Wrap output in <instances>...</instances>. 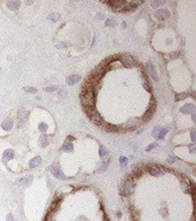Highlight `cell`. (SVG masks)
Listing matches in <instances>:
<instances>
[{
  "mask_svg": "<svg viewBox=\"0 0 196 221\" xmlns=\"http://www.w3.org/2000/svg\"><path fill=\"white\" fill-rule=\"evenodd\" d=\"M167 133H169V129H167V128L161 129V130H159V133L157 134V138H158V139H163V138H164V136L167 134Z\"/></svg>",
  "mask_w": 196,
  "mask_h": 221,
  "instance_id": "obj_15",
  "label": "cell"
},
{
  "mask_svg": "<svg viewBox=\"0 0 196 221\" xmlns=\"http://www.w3.org/2000/svg\"><path fill=\"white\" fill-rule=\"evenodd\" d=\"M107 167H108V166H107V162H104L102 165H100V167L96 169L95 172H96V173H102L104 170H107Z\"/></svg>",
  "mask_w": 196,
  "mask_h": 221,
  "instance_id": "obj_20",
  "label": "cell"
},
{
  "mask_svg": "<svg viewBox=\"0 0 196 221\" xmlns=\"http://www.w3.org/2000/svg\"><path fill=\"white\" fill-rule=\"evenodd\" d=\"M17 116H19V120H20L21 123H22V122H25V121H27V119H28V112H27L24 108H22V109H20V111H19V114H17Z\"/></svg>",
  "mask_w": 196,
  "mask_h": 221,
  "instance_id": "obj_12",
  "label": "cell"
},
{
  "mask_svg": "<svg viewBox=\"0 0 196 221\" xmlns=\"http://www.w3.org/2000/svg\"><path fill=\"white\" fill-rule=\"evenodd\" d=\"M148 172H149V173H150V175H153V176H159V175H162V174H163L162 169L159 168V167H157V166H149Z\"/></svg>",
  "mask_w": 196,
  "mask_h": 221,
  "instance_id": "obj_6",
  "label": "cell"
},
{
  "mask_svg": "<svg viewBox=\"0 0 196 221\" xmlns=\"http://www.w3.org/2000/svg\"><path fill=\"white\" fill-rule=\"evenodd\" d=\"M190 135H192V139H193V141H195V131H194V130L190 133Z\"/></svg>",
  "mask_w": 196,
  "mask_h": 221,
  "instance_id": "obj_34",
  "label": "cell"
},
{
  "mask_svg": "<svg viewBox=\"0 0 196 221\" xmlns=\"http://www.w3.org/2000/svg\"><path fill=\"white\" fill-rule=\"evenodd\" d=\"M194 111H195V108L192 104H187L181 108V112L185 114H194Z\"/></svg>",
  "mask_w": 196,
  "mask_h": 221,
  "instance_id": "obj_11",
  "label": "cell"
},
{
  "mask_svg": "<svg viewBox=\"0 0 196 221\" xmlns=\"http://www.w3.org/2000/svg\"><path fill=\"white\" fill-rule=\"evenodd\" d=\"M39 144H40V146L45 147L47 144H48V139H47V137L46 136H41L40 138H39Z\"/></svg>",
  "mask_w": 196,
  "mask_h": 221,
  "instance_id": "obj_17",
  "label": "cell"
},
{
  "mask_svg": "<svg viewBox=\"0 0 196 221\" xmlns=\"http://www.w3.org/2000/svg\"><path fill=\"white\" fill-rule=\"evenodd\" d=\"M59 88L56 86V85H54V86H47V88H45V91H47V92H53V91H56Z\"/></svg>",
  "mask_w": 196,
  "mask_h": 221,
  "instance_id": "obj_23",
  "label": "cell"
},
{
  "mask_svg": "<svg viewBox=\"0 0 196 221\" xmlns=\"http://www.w3.org/2000/svg\"><path fill=\"white\" fill-rule=\"evenodd\" d=\"M14 151L13 150H6V151H4V153H2V160L5 161V162H7V161H9V160H11V159L14 158Z\"/></svg>",
  "mask_w": 196,
  "mask_h": 221,
  "instance_id": "obj_7",
  "label": "cell"
},
{
  "mask_svg": "<svg viewBox=\"0 0 196 221\" xmlns=\"http://www.w3.org/2000/svg\"><path fill=\"white\" fill-rule=\"evenodd\" d=\"M39 130H41V131H46V130H47V125L44 123V122H41L40 125H39Z\"/></svg>",
  "mask_w": 196,
  "mask_h": 221,
  "instance_id": "obj_27",
  "label": "cell"
},
{
  "mask_svg": "<svg viewBox=\"0 0 196 221\" xmlns=\"http://www.w3.org/2000/svg\"><path fill=\"white\" fill-rule=\"evenodd\" d=\"M134 191V182L131 179H127L122 185V195L124 196H130Z\"/></svg>",
  "mask_w": 196,
  "mask_h": 221,
  "instance_id": "obj_1",
  "label": "cell"
},
{
  "mask_svg": "<svg viewBox=\"0 0 196 221\" xmlns=\"http://www.w3.org/2000/svg\"><path fill=\"white\" fill-rule=\"evenodd\" d=\"M107 154H108L107 150H106V149H104L103 146L100 147V156H101V158H104V157H107Z\"/></svg>",
  "mask_w": 196,
  "mask_h": 221,
  "instance_id": "obj_22",
  "label": "cell"
},
{
  "mask_svg": "<svg viewBox=\"0 0 196 221\" xmlns=\"http://www.w3.org/2000/svg\"><path fill=\"white\" fill-rule=\"evenodd\" d=\"M106 25L107 27H115V25H117V21L113 20V19H108L106 21Z\"/></svg>",
  "mask_w": 196,
  "mask_h": 221,
  "instance_id": "obj_19",
  "label": "cell"
},
{
  "mask_svg": "<svg viewBox=\"0 0 196 221\" xmlns=\"http://www.w3.org/2000/svg\"><path fill=\"white\" fill-rule=\"evenodd\" d=\"M50 19H51L52 21L55 22V21H57V20L60 19V15H59V14H56V13H54V14H51V15H50Z\"/></svg>",
  "mask_w": 196,
  "mask_h": 221,
  "instance_id": "obj_24",
  "label": "cell"
},
{
  "mask_svg": "<svg viewBox=\"0 0 196 221\" xmlns=\"http://www.w3.org/2000/svg\"><path fill=\"white\" fill-rule=\"evenodd\" d=\"M63 151H65V152H70V151H72V144L70 142L64 143V145H63Z\"/></svg>",
  "mask_w": 196,
  "mask_h": 221,
  "instance_id": "obj_18",
  "label": "cell"
},
{
  "mask_svg": "<svg viewBox=\"0 0 196 221\" xmlns=\"http://www.w3.org/2000/svg\"><path fill=\"white\" fill-rule=\"evenodd\" d=\"M159 130H161V128H155V130H154V133H153V136H157V134L159 133Z\"/></svg>",
  "mask_w": 196,
  "mask_h": 221,
  "instance_id": "obj_32",
  "label": "cell"
},
{
  "mask_svg": "<svg viewBox=\"0 0 196 221\" xmlns=\"http://www.w3.org/2000/svg\"><path fill=\"white\" fill-rule=\"evenodd\" d=\"M51 172L57 178V179H61V180H64L65 179V176H64V174L61 172V169L59 168L57 166H52L51 167Z\"/></svg>",
  "mask_w": 196,
  "mask_h": 221,
  "instance_id": "obj_5",
  "label": "cell"
},
{
  "mask_svg": "<svg viewBox=\"0 0 196 221\" xmlns=\"http://www.w3.org/2000/svg\"><path fill=\"white\" fill-rule=\"evenodd\" d=\"M32 180H33V178L31 176V175H28V176H24V178H22V179L19 180V184L20 185H29L31 182H32Z\"/></svg>",
  "mask_w": 196,
  "mask_h": 221,
  "instance_id": "obj_10",
  "label": "cell"
},
{
  "mask_svg": "<svg viewBox=\"0 0 196 221\" xmlns=\"http://www.w3.org/2000/svg\"><path fill=\"white\" fill-rule=\"evenodd\" d=\"M24 91L28 92V93H36V92H37V89L31 88V86H25V88H24Z\"/></svg>",
  "mask_w": 196,
  "mask_h": 221,
  "instance_id": "obj_21",
  "label": "cell"
},
{
  "mask_svg": "<svg viewBox=\"0 0 196 221\" xmlns=\"http://www.w3.org/2000/svg\"><path fill=\"white\" fill-rule=\"evenodd\" d=\"M6 6H7V8L10 9V11H17L21 6V1L10 0V1H7V2H6Z\"/></svg>",
  "mask_w": 196,
  "mask_h": 221,
  "instance_id": "obj_4",
  "label": "cell"
},
{
  "mask_svg": "<svg viewBox=\"0 0 196 221\" xmlns=\"http://www.w3.org/2000/svg\"><path fill=\"white\" fill-rule=\"evenodd\" d=\"M13 125H14V122H13L11 119H6V120H4V122L1 123V128H2L4 130H6V131H9L10 129L13 128Z\"/></svg>",
  "mask_w": 196,
  "mask_h": 221,
  "instance_id": "obj_8",
  "label": "cell"
},
{
  "mask_svg": "<svg viewBox=\"0 0 196 221\" xmlns=\"http://www.w3.org/2000/svg\"><path fill=\"white\" fill-rule=\"evenodd\" d=\"M121 61H122V63H123L125 67H127V68H131V67H133L134 64H135L134 59L132 57H130V55H123L122 59H121Z\"/></svg>",
  "mask_w": 196,
  "mask_h": 221,
  "instance_id": "obj_2",
  "label": "cell"
},
{
  "mask_svg": "<svg viewBox=\"0 0 196 221\" xmlns=\"http://www.w3.org/2000/svg\"><path fill=\"white\" fill-rule=\"evenodd\" d=\"M148 69H149V72H150L151 77L154 78L155 81H158V77H157V75H156V72H155V69H154V66H153L151 63H148Z\"/></svg>",
  "mask_w": 196,
  "mask_h": 221,
  "instance_id": "obj_14",
  "label": "cell"
},
{
  "mask_svg": "<svg viewBox=\"0 0 196 221\" xmlns=\"http://www.w3.org/2000/svg\"><path fill=\"white\" fill-rule=\"evenodd\" d=\"M103 128H106L107 131H117V127L113 126V125H109V123H104Z\"/></svg>",
  "mask_w": 196,
  "mask_h": 221,
  "instance_id": "obj_16",
  "label": "cell"
},
{
  "mask_svg": "<svg viewBox=\"0 0 196 221\" xmlns=\"http://www.w3.org/2000/svg\"><path fill=\"white\" fill-rule=\"evenodd\" d=\"M174 161H177V158H172V157L167 158V162H169V164H172V162H174Z\"/></svg>",
  "mask_w": 196,
  "mask_h": 221,
  "instance_id": "obj_33",
  "label": "cell"
},
{
  "mask_svg": "<svg viewBox=\"0 0 196 221\" xmlns=\"http://www.w3.org/2000/svg\"><path fill=\"white\" fill-rule=\"evenodd\" d=\"M155 16L159 20H166L170 16V12L167 9H157L155 12Z\"/></svg>",
  "mask_w": 196,
  "mask_h": 221,
  "instance_id": "obj_3",
  "label": "cell"
},
{
  "mask_svg": "<svg viewBox=\"0 0 196 221\" xmlns=\"http://www.w3.org/2000/svg\"><path fill=\"white\" fill-rule=\"evenodd\" d=\"M79 81H80V76H78V75H70V76L67 77V82H68L69 85L76 84V83L79 82Z\"/></svg>",
  "mask_w": 196,
  "mask_h": 221,
  "instance_id": "obj_9",
  "label": "cell"
},
{
  "mask_svg": "<svg viewBox=\"0 0 196 221\" xmlns=\"http://www.w3.org/2000/svg\"><path fill=\"white\" fill-rule=\"evenodd\" d=\"M141 175H142V170L140 168H136L133 172V176H135V178H139V176H141Z\"/></svg>",
  "mask_w": 196,
  "mask_h": 221,
  "instance_id": "obj_25",
  "label": "cell"
},
{
  "mask_svg": "<svg viewBox=\"0 0 196 221\" xmlns=\"http://www.w3.org/2000/svg\"><path fill=\"white\" fill-rule=\"evenodd\" d=\"M186 97H187L186 93H180V95H178L177 97H175V99H177V100H181V99H184V98H186Z\"/></svg>",
  "mask_w": 196,
  "mask_h": 221,
  "instance_id": "obj_29",
  "label": "cell"
},
{
  "mask_svg": "<svg viewBox=\"0 0 196 221\" xmlns=\"http://www.w3.org/2000/svg\"><path fill=\"white\" fill-rule=\"evenodd\" d=\"M161 5H164V1H153L151 2L153 7H157V6H161Z\"/></svg>",
  "mask_w": 196,
  "mask_h": 221,
  "instance_id": "obj_28",
  "label": "cell"
},
{
  "mask_svg": "<svg viewBox=\"0 0 196 221\" xmlns=\"http://www.w3.org/2000/svg\"><path fill=\"white\" fill-rule=\"evenodd\" d=\"M119 162H121V165H122L123 167H125V166L127 165V158H126V157H121V158H119Z\"/></svg>",
  "mask_w": 196,
  "mask_h": 221,
  "instance_id": "obj_26",
  "label": "cell"
},
{
  "mask_svg": "<svg viewBox=\"0 0 196 221\" xmlns=\"http://www.w3.org/2000/svg\"><path fill=\"white\" fill-rule=\"evenodd\" d=\"M6 221H16V220H15V218L13 217V214H8V215L6 217Z\"/></svg>",
  "mask_w": 196,
  "mask_h": 221,
  "instance_id": "obj_30",
  "label": "cell"
},
{
  "mask_svg": "<svg viewBox=\"0 0 196 221\" xmlns=\"http://www.w3.org/2000/svg\"><path fill=\"white\" fill-rule=\"evenodd\" d=\"M40 164H41V158H40V157H34V158L31 159L30 162H29V165H30L31 168H34V167L39 166Z\"/></svg>",
  "mask_w": 196,
  "mask_h": 221,
  "instance_id": "obj_13",
  "label": "cell"
},
{
  "mask_svg": "<svg viewBox=\"0 0 196 221\" xmlns=\"http://www.w3.org/2000/svg\"><path fill=\"white\" fill-rule=\"evenodd\" d=\"M156 146H157V144H156V143H153V144H150L149 146L146 149V151H150V150H153V149H154V147H156Z\"/></svg>",
  "mask_w": 196,
  "mask_h": 221,
  "instance_id": "obj_31",
  "label": "cell"
}]
</instances>
